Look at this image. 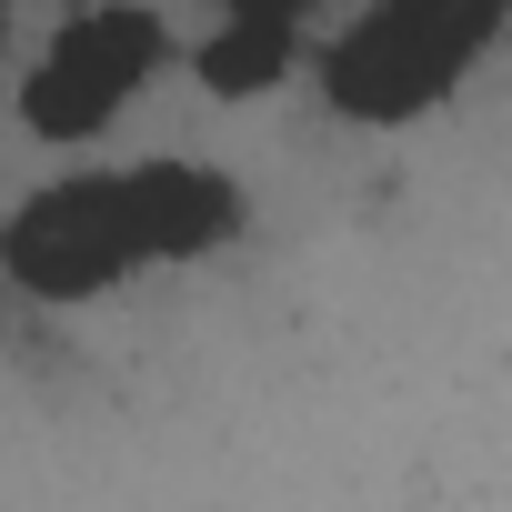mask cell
I'll return each instance as SVG.
<instances>
[{
    "label": "cell",
    "instance_id": "cell-2",
    "mask_svg": "<svg viewBox=\"0 0 512 512\" xmlns=\"http://www.w3.org/2000/svg\"><path fill=\"white\" fill-rule=\"evenodd\" d=\"M512 21V0H372V11L322 51V101L342 121H422Z\"/></svg>",
    "mask_w": 512,
    "mask_h": 512
},
{
    "label": "cell",
    "instance_id": "cell-5",
    "mask_svg": "<svg viewBox=\"0 0 512 512\" xmlns=\"http://www.w3.org/2000/svg\"><path fill=\"white\" fill-rule=\"evenodd\" d=\"M221 11H241V21H302L312 0H221Z\"/></svg>",
    "mask_w": 512,
    "mask_h": 512
},
{
    "label": "cell",
    "instance_id": "cell-3",
    "mask_svg": "<svg viewBox=\"0 0 512 512\" xmlns=\"http://www.w3.org/2000/svg\"><path fill=\"white\" fill-rule=\"evenodd\" d=\"M161 61H171L161 11H141V0H101V11H81V21L51 31L41 71L21 81V121H31L41 141H91Z\"/></svg>",
    "mask_w": 512,
    "mask_h": 512
},
{
    "label": "cell",
    "instance_id": "cell-1",
    "mask_svg": "<svg viewBox=\"0 0 512 512\" xmlns=\"http://www.w3.org/2000/svg\"><path fill=\"white\" fill-rule=\"evenodd\" d=\"M241 231V181L211 161H131L71 171L0 221V272L31 302H91L141 262H201Z\"/></svg>",
    "mask_w": 512,
    "mask_h": 512
},
{
    "label": "cell",
    "instance_id": "cell-4",
    "mask_svg": "<svg viewBox=\"0 0 512 512\" xmlns=\"http://www.w3.org/2000/svg\"><path fill=\"white\" fill-rule=\"evenodd\" d=\"M292 61H302V21H241V11H221V31L201 41V81L221 101H251V91L292 81Z\"/></svg>",
    "mask_w": 512,
    "mask_h": 512
}]
</instances>
